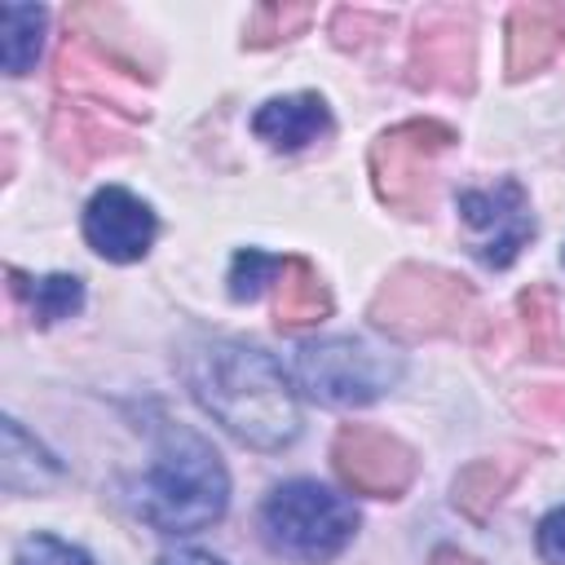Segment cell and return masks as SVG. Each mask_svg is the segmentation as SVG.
<instances>
[{
    "mask_svg": "<svg viewBox=\"0 0 565 565\" xmlns=\"http://www.w3.org/2000/svg\"><path fill=\"white\" fill-rule=\"evenodd\" d=\"M384 26H388L384 13H371V9H335V18H331V40H335L340 49H366Z\"/></svg>",
    "mask_w": 565,
    "mask_h": 565,
    "instance_id": "23",
    "label": "cell"
},
{
    "mask_svg": "<svg viewBox=\"0 0 565 565\" xmlns=\"http://www.w3.org/2000/svg\"><path fill=\"white\" fill-rule=\"evenodd\" d=\"M313 9L309 4H287V0H269V4H256L247 13V26H243V44L247 49H274L291 35H300L309 26Z\"/></svg>",
    "mask_w": 565,
    "mask_h": 565,
    "instance_id": "21",
    "label": "cell"
},
{
    "mask_svg": "<svg viewBox=\"0 0 565 565\" xmlns=\"http://www.w3.org/2000/svg\"><path fill=\"white\" fill-rule=\"evenodd\" d=\"M530 468V450H503V455H481V459H472L468 468H459V477H455V508L463 512V516H472V521H486L499 503H503V494L516 486V477Z\"/></svg>",
    "mask_w": 565,
    "mask_h": 565,
    "instance_id": "15",
    "label": "cell"
},
{
    "mask_svg": "<svg viewBox=\"0 0 565 565\" xmlns=\"http://www.w3.org/2000/svg\"><path fill=\"white\" fill-rule=\"evenodd\" d=\"M141 521H150L163 534H194L225 516L230 503V477L221 455L190 428L172 424L159 433L154 463L137 481L132 494Z\"/></svg>",
    "mask_w": 565,
    "mask_h": 565,
    "instance_id": "2",
    "label": "cell"
},
{
    "mask_svg": "<svg viewBox=\"0 0 565 565\" xmlns=\"http://www.w3.org/2000/svg\"><path fill=\"white\" fill-rule=\"evenodd\" d=\"M358 530V512L344 494L318 481H282L260 508V534L278 556L322 565L344 552Z\"/></svg>",
    "mask_w": 565,
    "mask_h": 565,
    "instance_id": "4",
    "label": "cell"
},
{
    "mask_svg": "<svg viewBox=\"0 0 565 565\" xmlns=\"http://www.w3.org/2000/svg\"><path fill=\"white\" fill-rule=\"evenodd\" d=\"M521 411L543 424H565V384H534L521 397Z\"/></svg>",
    "mask_w": 565,
    "mask_h": 565,
    "instance_id": "25",
    "label": "cell"
},
{
    "mask_svg": "<svg viewBox=\"0 0 565 565\" xmlns=\"http://www.w3.org/2000/svg\"><path fill=\"white\" fill-rule=\"evenodd\" d=\"M278 265H282V256H265V252H256V247L238 252L234 265H230V296H234V300H252V296L260 291V282L278 274Z\"/></svg>",
    "mask_w": 565,
    "mask_h": 565,
    "instance_id": "22",
    "label": "cell"
},
{
    "mask_svg": "<svg viewBox=\"0 0 565 565\" xmlns=\"http://www.w3.org/2000/svg\"><path fill=\"white\" fill-rule=\"evenodd\" d=\"M154 212L124 185H106L88 199L84 207V238L97 256L115 260V265H128V260H141L154 243Z\"/></svg>",
    "mask_w": 565,
    "mask_h": 565,
    "instance_id": "11",
    "label": "cell"
},
{
    "mask_svg": "<svg viewBox=\"0 0 565 565\" xmlns=\"http://www.w3.org/2000/svg\"><path fill=\"white\" fill-rule=\"evenodd\" d=\"M331 128L327 102L318 93H287V97H269L256 115H252V132L260 141H269L274 150H300L309 141H318Z\"/></svg>",
    "mask_w": 565,
    "mask_h": 565,
    "instance_id": "14",
    "label": "cell"
},
{
    "mask_svg": "<svg viewBox=\"0 0 565 565\" xmlns=\"http://www.w3.org/2000/svg\"><path fill=\"white\" fill-rule=\"evenodd\" d=\"M57 477H62L57 459L35 437H26L18 419H4V459H0L4 490H13V494H40Z\"/></svg>",
    "mask_w": 565,
    "mask_h": 565,
    "instance_id": "17",
    "label": "cell"
},
{
    "mask_svg": "<svg viewBox=\"0 0 565 565\" xmlns=\"http://www.w3.org/2000/svg\"><path fill=\"white\" fill-rule=\"evenodd\" d=\"M44 35V9L40 4H4L0 9V57L9 75H26Z\"/></svg>",
    "mask_w": 565,
    "mask_h": 565,
    "instance_id": "20",
    "label": "cell"
},
{
    "mask_svg": "<svg viewBox=\"0 0 565 565\" xmlns=\"http://www.w3.org/2000/svg\"><path fill=\"white\" fill-rule=\"evenodd\" d=\"M4 274H9L13 296L31 309V318H35L40 327L62 322V318H71V313L84 305V282H79L75 274H44V278H31V274H22L18 265H9Z\"/></svg>",
    "mask_w": 565,
    "mask_h": 565,
    "instance_id": "18",
    "label": "cell"
},
{
    "mask_svg": "<svg viewBox=\"0 0 565 565\" xmlns=\"http://www.w3.org/2000/svg\"><path fill=\"white\" fill-rule=\"evenodd\" d=\"M459 221L468 230V247L490 269H508L521 256V247L534 238L530 199H525L516 177H503L486 190H463L459 194Z\"/></svg>",
    "mask_w": 565,
    "mask_h": 565,
    "instance_id": "9",
    "label": "cell"
},
{
    "mask_svg": "<svg viewBox=\"0 0 565 565\" xmlns=\"http://www.w3.org/2000/svg\"><path fill=\"white\" fill-rule=\"evenodd\" d=\"M154 75L132 62V57H119L110 49H97L93 40L66 31L62 49H57V62H53V84L62 97H75V102H97L102 110H119V115H141L146 119V102H141V88L150 84Z\"/></svg>",
    "mask_w": 565,
    "mask_h": 565,
    "instance_id": "7",
    "label": "cell"
},
{
    "mask_svg": "<svg viewBox=\"0 0 565 565\" xmlns=\"http://www.w3.org/2000/svg\"><path fill=\"white\" fill-rule=\"evenodd\" d=\"M159 565H225V561H216L212 552H194V547H181V552H163V556H159Z\"/></svg>",
    "mask_w": 565,
    "mask_h": 565,
    "instance_id": "27",
    "label": "cell"
},
{
    "mask_svg": "<svg viewBox=\"0 0 565 565\" xmlns=\"http://www.w3.org/2000/svg\"><path fill=\"white\" fill-rule=\"evenodd\" d=\"M516 322H521V344L530 358H561V305L556 291L543 282H530L516 296Z\"/></svg>",
    "mask_w": 565,
    "mask_h": 565,
    "instance_id": "19",
    "label": "cell"
},
{
    "mask_svg": "<svg viewBox=\"0 0 565 565\" xmlns=\"http://www.w3.org/2000/svg\"><path fill=\"white\" fill-rule=\"evenodd\" d=\"M13 565H93V561H88L79 547L53 539V534H31V539L18 543Z\"/></svg>",
    "mask_w": 565,
    "mask_h": 565,
    "instance_id": "24",
    "label": "cell"
},
{
    "mask_svg": "<svg viewBox=\"0 0 565 565\" xmlns=\"http://www.w3.org/2000/svg\"><path fill=\"white\" fill-rule=\"evenodd\" d=\"M455 128L441 119H406L371 141V181L380 203L402 216H424L433 199V163L455 146Z\"/></svg>",
    "mask_w": 565,
    "mask_h": 565,
    "instance_id": "5",
    "label": "cell"
},
{
    "mask_svg": "<svg viewBox=\"0 0 565 565\" xmlns=\"http://www.w3.org/2000/svg\"><path fill=\"white\" fill-rule=\"evenodd\" d=\"M371 322L397 340L459 335L472 318V287L437 265H397L371 296Z\"/></svg>",
    "mask_w": 565,
    "mask_h": 565,
    "instance_id": "3",
    "label": "cell"
},
{
    "mask_svg": "<svg viewBox=\"0 0 565 565\" xmlns=\"http://www.w3.org/2000/svg\"><path fill=\"white\" fill-rule=\"evenodd\" d=\"M291 371H296V384L327 406H366L402 380V358H393L366 340L335 335V340L305 344L296 353Z\"/></svg>",
    "mask_w": 565,
    "mask_h": 565,
    "instance_id": "6",
    "label": "cell"
},
{
    "mask_svg": "<svg viewBox=\"0 0 565 565\" xmlns=\"http://www.w3.org/2000/svg\"><path fill=\"white\" fill-rule=\"evenodd\" d=\"M406 79L428 93H472L477 26L468 9H428L406 49Z\"/></svg>",
    "mask_w": 565,
    "mask_h": 565,
    "instance_id": "8",
    "label": "cell"
},
{
    "mask_svg": "<svg viewBox=\"0 0 565 565\" xmlns=\"http://www.w3.org/2000/svg\"><path fill=\"white\" fill-rule=\"evenodd\" d=\"M49 146L62 163H71L75 172L124 154L132 146V137L106 119V110H84V106H57L49 119Z\"/></svg>",
    "mask_w": 565,
    "mask_h": 565,
    "instance_id": "12",
    "label": "cell"
},
{
    "mask_svg": "<svg viewBox=\"0 0 565 565\" xmlns=\"http://www.w3.org/2000/svg\"><path fill=\"white\" fill-rule=\"evenodd\" d=\"M331 313V291L318 278V269L305 256H282L278 274H274V318L278 327L296 331V327H313Z\"/></svg>",
    "mask_w": 565,
    "mask_h": 565,
    "instance_id": "16",
    "label": "cell"
},
{
    "mask_svg": "<svg viewBox=\"0 0 565 565\" xmlns=\"http://www.w3.org/2000/svg\"><path fill=\"white\" fill-rule=\"evenodd\" d=\"M565 44V4L525 0L508 13V79L539 75Z\"/></svg>",
    "mask_w": 565,
    "mask_h": 565,
    "instance_id": "13",
    "label": "cell"
},
{
    "mask_svg": "<svg viewBox=\"0 0 565 565\" xmlns=\"http://www.w3.org/2000/svg\"><path fill=\"white\" fill-rule=\"evenodd\" d=\"M194 402L243 446L282 450L300 433V406L282 366L243 340H199L181 358Z\"/></svg>",
    "mask_w": 565,
    "mask_h": 565,
    "instance_id": "1",
    "label": "cell"
},
{
    "mask_svg": "<svg viewBox=\"0 0 565 565\" xmlns=\"http://www.w3.org/2000/svg\"><path fill=\"white\" fill-rule=\"evenodd\" d=\"M539 556L547 565H565V503L539 521Z\"/></svg>",
    "mask_w": 565,
    "mask_h": 565,
    "instance_id": "26",
    "label": "cell"
},
{
    "mask_svg": "<svg viewBox=\"0 0 565 565\" xmlns=\"http://www.w3.org/2000/svg\"><path fill=\"white\" fill-rule=\"evenodd\" d=\"M331 463L349 490L371 499H402L415 481V450L375 424H344L331 441Z\"/></svg>",
    "mask_w": 565,
    "mask_h": 565,
    "instance_id": "10",
    "label": "cell"
},
{
    "mask_svg": "<svg viewBox=\"0 0 565 565\" xmlns=\"http://www.w3.org/2000/svg\"><path fill=\"white\" fill-rule=\"evenodd\" d=\"M433 565H481V561L468 556V552H459V547H437L433 552Z\"/></svg>",
    "mask_w": 565,
    "mask_h": 565,
    "instance_id": "28",
    "label": "cell"
}]
</instances>
